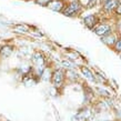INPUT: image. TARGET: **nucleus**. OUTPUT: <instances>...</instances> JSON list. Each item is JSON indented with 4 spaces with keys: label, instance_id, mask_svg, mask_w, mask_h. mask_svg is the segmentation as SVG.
Instances as JSON below:
<instances>
[{
    "label": "nucleus",
    "instance_id": "obj_12",
    "mask_svg": "<svg viewBox=\"0 0 121 121\" xmlns=\"http://www.w3.org/2000/svg\"><path fill=\"white\" fill-rule=\"evenodd\" d=\"M15 29L18 31V32H27L28 31V28L26 26H23V25H18V26L15 27Z\"/></svg>",
    "mask_w": 121,
    "mask_h": 121
},
{
    "label": "nucleus",
    "instance_id": "obj_2",
    "mask_svg": "<svg viewBox=\"0 0 121 121\" xmlns=\"http://www.w3.org/2000/svg\"><path fill=\"white\" fill-rule=\"evenodd\" d=\"M47 7L49 8V9L53 10V11L61 12V11H63V9H65V7H66V4H65V2H63L62 0H51Z\"/></svg>",
    "mask_w": 121,
    "mask_h": 121
},
{
    "label": "nucleus",
    "instance_id": "obj_4",
    "mask_svg": "<svg viewBox=\"0 0 121 121\" xmlns=\"http://www.w3.org/2000/svg\"><path fill=\"white\" fill-rule=\"evenodd\" d=\"M95 35H98L100 37H104V36H107V35H109L111 32V27L109 25L102 23V25H99L98 27H95Z\"/></svg>",
    "mask_w": 121,
    "mask_h": 121
},
{
    "label": "nucleus",
    "instance_id": "obj_9",
    "mask_svg": "<svg viewBox=\"0 0 121 121\" xmlns=\"http://www.w3.org/2000/svg\"><path fill=\"white\" fill-rule=\"evenodd\" d=\"M102 41L106 44H108V46H114V43H116L117 40H116V37H114L113 35H111V32H110L109 35L102 37Z\"/></svg>",
    "mask_w": 121,
    "mask_h": 121
},
{
    "label": "nucleus",
    "instance_id": "obj_14",
    "mask_svg": "<svg viewBox=\"0 0 121 121\" xmlns=\"http://www.w3.org/2000/svg\"><path fill=\"white\" fill-rule=\"evenodd\" d=\"M62 65L66 68H69V69H72V68H74V65L72 62H70V61H68V60H63L62 61Z\"/></svg>",
    "mask_w": 121,
    "mask_h": 121
},
{
    "label": "nucleus",
    "instance_id": "obj_6",
    "mask_svg": "<svg viewBox=\"0 0 121 121\" xmlns=\"http://www.w3.org/2000/svg\"><path fill=\"white\" fill-rule=\"evenodd\" d=\"M89 117H90L89 109H83V110L79 111L74 117H72V121H86Z\"/></svg>",
    "mask_w": 121,
    "mask_h": 121
},
{
    "label": "nucleus",
    "instance_id": "obj_20",
    "mask_svg": "<svg viewBox=\"0 0 121 121\" xmlns=\"http://www.w3.org/2000/svg\"><path fill=\"white\" fill-rule=\"evenodd\" d=\"M104 1H106V0H104Z\"/></svg>",
    "mask_w": 121,
    "mask_h": 121
},
{
    "label": "nucleus",
    "instance_id": "obj_18",
    "mask_svg": "<svg viewBox=\"0 0 121 121\" xmlns=\"http://www.w3.org/2000/svg\"><path fill=\"white\" fill-rule=\"evenodd\" d=\"M98 91H99V92H101V95H106V97H109V95H109V92H108V91H106V90H102V89H98Z\"/></svg>",
    "mask_w": 121,
    "mask_h": 121
},
{
    "label": "nucleus",
    "instance_id": "obj_3",
    "mask_svg": "<svg viewBox=\"0 0 121 121\" xmlns=\"http://www.w3.org/2000/svg\"><path fill=\"white\" fill-rule=\"evenodd\" d=\"M83 22L89 29H93V28L98 25L99 19H98V17L95 15H89V16H87V17L83 18Z\"/></svg>",
    "mask_w": 121,
    "mask_h": 121
},
{
    "label": "nucleus",
    "instance_id": "obj_16",
    "mask_svg": "<svg viewBox=\"0 0 121 121\" xmlns=\"http://www.w3.org/2000/svg\"><path fill=\"white\" fill-rule=\"evenodd\" d=\"M50 1H51V0H36V2H37V4H41V6H46V7L49 4Z\"/></svg>",
    "mask_w": 121,
    "mask_h": 121
},
{
    "label": "nucleus",
    "instance_id": "obj_17",
    "mask_svg": "<svg viewBox=\"0 0 121 121\" xmlns=\"http://www.w3.org/2000/svg\"><path fill=\"white\" fill-rule=\"evenodd\" d=\"M114 11H116V15H117V16H121V2H119V4H118V6L116 7Z\"/></svg>",
    "mask_w": 121,
    "mask_h": 121
},
{
    "label": "nucleus",
    "instance_id": "obj_7",
    "mask_svg": "<svg viewBox=\"0 0 121 121\" xmlns=\"http://www.w3.org/2000/svg\"><path fill=\"white\" fill-rule=\"evenodd\" d=\"M119 2H120V0H106L104 4H103V10L107 12H111L112 10L116 9Z\"/></svg>",
    "mask_w": 121,
    "mask_h": 121
},
{
    "label": "nucleus",
    "instance_id": "obj_11",
    "mask_svg": "<svg viewBox=\"0 0 121 121\" xmlns=\"http://www.w3.org/2000/svg\"><path fill=\"white\" fill-rule=\"evenodd\" d=\"M11 52H12V48L9 47V46H6L1 49V55L4 56V57H8V56L11 55Z\"/></svg>",
    "mask_w": 121,
    "mask_h": 121
},
{
    "label": "nucleus",
    "instance_id": "obj_8",
    "mask_svg": "<svg viewBox=\"0 0 121 121\" xmlns=\"http://www.w3.org/2000/svg\"><path fill=\"white\" fill-rule=\"evenodd\" d=\"M32 61L36 63L38 67L42 66L43 62H44V58H43V56H42V53H40V52H36V53H33Z\"/></svg>",
    "mask_w": 121,
    "mask_h": 121
},
{
    "label": "nucleus",
    "instance_id": "obj_1",
    "mask_svg": "<svg viewBox=\"0 0 121 121\" xmlns=\"http://www.w3.org/2000/svg\"><path fill=\"white\" fill-rule=\"evenodd\" d=\"M81 10V4L78 1H71L70 4H68L63 9V15L67 17H74L76 15H78V12Z\"/></svg>",
    "mask_w": 121,
    "mask_h": 121
},
{
    "label": "nucleus",
    "instance_id": "obj_10",
    "mask_svg": "<svg viewBox=\"0 0 121 121\" xmlns=\"http://www.w3.org/2000/svg\"><path fill=\"white\" fill-rule=\"evenodd\" d=\"M81 72L84 74V77L87 78V79H89V80H91V81L95 80V76L92 74V72L87 67H81Z\"/></svg>",
    "mask_w": 121,
    "mask_h": 121
},
{
    "label": "nucleus",
    "instance_id": "obj_13",
    "mask_svg": "<svg viewBox=\"0 0 121 121\" xmlns=\"http://www.w3.org/2000/svg\"><path fill=\"white\" fill-rule=\"evenodd\" d=\"M50 71H49V69H46L43 71V72H42V73H41V76H42V79H43V80H49V78H50Z\"/></svg>",
    "mask_w": 121,
    "mask_h": 121
},
{
    "label": "nucleus",
    "instance_id": "obj_5",
    "mask_svg": "<svg viewBox=\"0 0 121 121\" xmlns=\"http://www.w3.org/2000/svg\"><path fill=\"white\" fill-rule=\"evenodd\" d=\"M63 72L61 70H57L55 73L52 74V84L55 87H60L63 81Z\"/></svg>",
    "mask_w": 121,
    "mask_h": 121
},
{
    "label": "nucleus",
    "instance_id": "obj_19",
    "mask_svg": "<svg viewBox=\"0 0 121 121\" xmlns=\"http://www.w3.org/2000/svg\"><path fill=\"white\" fill-rule=\"evenodd\" d=\"M119 116H120V117H121V111H120V112H119Z\"/></svg>",
    "mask_w": 121,
    "mask_h": 121
},
{
    "label": "nucleus",
    "instance_id": "obj_15",
    "mask_svg": "<svg viewBox=\"0 0 121 121\" xmlns=\"http://www.w3.org/2000/svg\"><path fill=\"white\" fill-rule=\"evenodd\" d=\"M114 49H116L117 51H121V38L116 41V43H114Z\"/></svg>",
    "mask_w": 121,
    "mask_h": 121
}]
</instances>
